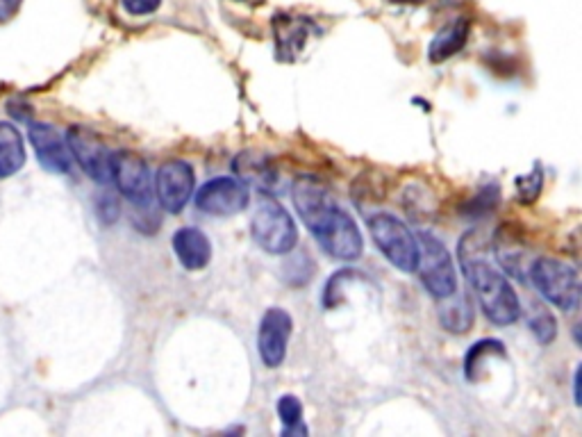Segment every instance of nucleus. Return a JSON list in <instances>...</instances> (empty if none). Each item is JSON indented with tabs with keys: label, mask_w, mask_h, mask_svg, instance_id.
<instances>
[{
	"label": "nucleus",
	"mask_w": 582,
	"mask_h": 437,
	"mask_svg": "<svg viewBox=\"0 0 582 437\" xmlns=\"http://www.w3.org/2000/svg\"><path fill=\"white\" fill-rule=\"evenodd\" d=\"M417 269L421 283L435 299H446L457 292V274L451 253L437 237L430 233L417 235Z\"/></svg>",
	"instance_id": "20e7f679"
},
{
	"label": "nucleus",
	"mask_w": 582,
	"mask_h": 437,
	"mask_svg": "<svg viewBox=\"0 0 582 437\" xmlns=\"http://www.w3.org/2000/svg\"><path fill=\"white\" fill-rule=\"evenodd\" d=\"M312 21L305 16L280 14L273 19V35H276V48L282 60H294L303 51L305 41L310 37Z\"/></svg>",
	"instance_id": "2eb2a0df"
},
{
	"label": "nucleus",
	"mask_w": 582,
	"mask_h": 437,
	"mask_svg": "<svg viewBox=\"0 0 582 437\" xmlns=\"http://www.w3.org/2000/svg\"><path fill=\"white\" fill-rule=\"evenodd\" d=\"M291 196H294L296 212L301 214L303 224L312 235L317 233V230L332 217V212L339 208L335 199L328 194L326 185H323L321 180L310 178V176H303L296 180L294 189H291Z\"/></svg>",
	"instance_id": "9d476101"
},
{
	"label": "nucleus",
	"mask_w": 582,
	"mask_h": 437,
	"mask_svg": "<svg viewBox=\"0 0 582 437\" xmlns=\"http://www.w3.org/2000/svg\"><path fill=\"white\" fill-rule=\"evenodd\" d=\"M23 0H0V23L10 21L12 16L19 12Z\"/></svg>",
	"instance_id": "a878e982"
},
{
	"label": "nucleus",
	"mask_w": 582,
	"mask_h": 437,
	"mask_svg": "<svg viewBox=\"0 0 582 437\" xmlns=\"http://www.w3.org/2000/svg\"><path fill=\"white\" fill-rule=\"evenodd\" d=\"M30 144L35 148L41 167L53 173H69L71 171V151L66 139L57 133L48 123H32L30 126Z\"/></svg>",
	"instance_id": "ddd939ff"
},
{
	"label": "nucleus",
	"mask_w": 582,
	"mask_h": 437,
	"mask_svg": "<svg viewBox=\"0 0 582 437\" xmlns=\"http://www.w3.org/2000/svg\"><path fill=\"white\" fill-rule=\"evenodd\" d=\"M251 233L255 242L266 253L273 255L291 253L298 242V230L291 214L282 208L280 201H276L266 192H262L255 203Z\"/></svg>",
	"instance_id": "f03ea898"
},
{
	"label": "nucleus",
	"mask_w": 582,
	"mask_h": 437,
	"mask_svg": "<svg viewBox=\"0 0 582 437\" xmlns=\"http://www.w3.org/2000/svg\"><path fill=\"white\" fill-rule=\"evenodd\" d=\"M121 5L132 16H148L160 10L162 0H121Z\"/></svg>",
	"instance_id": "b1692460"
},
{
	"label": "nucleus",
	"mask_w": 582,
	"mask_h": 437,
	"mask_svg": "<svg viewBox=\"0 0 582 437\" xmlns=\"http://www.w3.org/2000/svg\"><path fill=\"white\" fill-rule=\"evenodd\" d=\"M294 319L287 310L269 308L260 321V331H257V349H260L262 362L266 367H280L287 356V344Z\"/></svg>",
	"instance_id": "f8f14e48"
},
{
	"label": "nucleus",
	"mask_w": 582,
	"mask_h": 437,
	"mask_svg": "<svg viewBox=\"0 0 582 437\" xmlns=\"http://www.w3.org/2000/svg\"><path fill=\"white\" fill-rule=\"evenodd\" d=\"M544 187V171L542 167H535L528 176L517 178V194L521 203H535L537 196L542 194Z\"/></svg>",
	"instance_id": "412c9836"
},
{
	"label": "nucleus",
	"mask_w": 582,
	"mask_h": 437,
	"mask_svg": "<svg viewBox=\"0 0 582 437\" xmlns=\"http://www.w3.org/2000/svg\"><path fill=\"white\" fill-rule=\"evenodd\" d=\"M369 233L373 237V242H376L378 249L382 251V255L392 262L396 269L401 271H410L417 269V237L410 233V228H407L401 219L392 217V214H373L369 219Z\"/></svg>",
	"instance_id": "39448f33"
},
{
	"label": "nucleus",
	"mask_w": 582,
	"mask_h": 437,
	"mask_svg": "<svg viewBox=\"0 0 582 437\" xmlns=\"http://www.w3.org/2000/svg\"><path fill=\"white\" fill-rule=\"evenodd\" d=\"M110 180L137 208H151L153 183L146 160L132 151H116L110 158Z\"/></svg>",
	"instance_id": "423d86ee"
},
{
	"label": "nucleus",
	"mask_w": 582,
	"mask_h": 437,
	"mask_svg": "<svg viewBox=\"0 0 582 437\" xmlns=\"http://www.w3.org/2000/svg\"><path fill=\"white\" fill-rule=\"evenodd\" d=\"M469 28H471L469 19H457L453 23H448L442 32H437L435 39H432V44H430V51H428L430 60L444 62V60H448V57H453L455 53H460L464 44H467Z\"/></svg>",
	"instance_id": "a211bd4d"
},
{
	"label": "nucleus",
	"mask_w": 582,
	"mask_h": 437,
	"mask_svg": "<svg viewBox=\"0 0 582 437\" xmlns=\"http://www.w3.org/2000/svg\"><path fill=\"white\" fill-rule=\"evenodd\" d=\"M235 173H239V180L244 183L257 185L260 192L276 185V171H273V164L264 158L262 153L246 151L241 153L239 158H235Z\"/></svg>",
	"instance_id": "f3484780"
},
{
	"label": "nucleus",
	"mask_w": 582,
	"mask_h": 437,
	"mask_svg": "<svg viewBox=\"0 0 582 437\" xmlns=\"http://www.w3.org/2000/svg\"><path fill=\"white\" fill-rule=\"evenodd\" d=\"M173 251H176L180 265L189 271L205 269L212 260V244L203 230L180 228L173 235Z\"/></svg>",
	"instance_id": "4468645a"
},
{
	"label": "nucleus",
	"mask_w": 582,
	"mask_h": 437,
	"mask_svg": "<svg viewBox=\"0 0 582 437\" xmlns=\"http://www.w3.org/2000/svg\"><path fill=\"white\" fill-rule=\"evenodd\" d=\"M26 164V146L19 128L0 123V178H10Z\"/></svg>",
	"instance_id": "dca6fc26"
},
{
	"label": "nucleus",
	"mask_w": 582,
	"mask_h": 437,
	"mask_svg": "<svg viewBox=\"0 0 582 437\" xmlns=\"http://www.w3.org/2000/svg\"><path fill=\"white\" fill-rule=\"evenodd\" d=\"M66 144H69L71 158H76L89 178H94L96 183H110V148L98 137L94 130L85 126H71L66 133Z\"/></svg>",
	"instance_id": "1a4fd4ad"
},
{
	"label": "nucleus",
	"mask_w": 582,
	"mask_h": 437,
	"mask_svg": "<svg viewBox=\"0 0 582 437\" xmlns=\"http://www.w3.org/2000/svg\"><path fill=\"white\" fill-rule=\"evenodd\" d=\"M194 183H196V178H194V169H191V164L182 160L166 162L162 164L155 176L157 201H160V205L166 212L178 214L185 210L191 194H194Z\"/></svg>",
	"instance_id": "9b49d317"
},
{
	"label": "nucleus",
	"mask_w": 582,
	"mask_h": 437,
	"mask_svg": "<svg viewBox=\"0 0 582 437\" xmlns=\"http://www.w3.org/2000/svg\"><path fill=\"white\" fill-rule=\"evenodd\" d=\"M314 239H317L321 249L328 255L344 262L357 260L364 249L360 228H357L351 214L344 212L342 208L332 212V217L314 233Z\"/></svg>",
	"instance_id": "0eeeda50"
},
{
	"label": "nucleus",
	"mask_w": 582,
	"mask_h": 437,
	"mask_svg": "<svg viewBox=\"0 0 582 437\" xmlns=\"http://www.w3.org/2000/svg\"><path fill=\"white\" fill-rule=\"evenodd\" d=\"M98 217H101L105 224H114L116 217H119V201H116L112 194H105L98 199Z\"/></svg>",
	"instance_id": "393cba45"
},
{
	"label": "nucleus",
	"mask_w": 582,
	"mask_h": 437,
	"mask_svg": "<svg viewBox=\"0 0 582 437\" xmlns=\"http://www.w3.org/2000/svg\"><path fill=\"white\" fill-rule=\"evenodd\" d=\"M573 390H576V394H573V397H576V406H580V369L576 371V376H573Z\"/></svg>",
	"instance_id": "bb28decb"
},
{
	"label": "nucleus",
	"mask_w": 582,
	"mask_h": 437,
	"mask_svg": "<svg viewBox=\"0 0 582 437\" xmlns=\"http://www.w3.org/2000/svg\"><path fill=\"white\" fill-rule=\"evenodd\" d=\"M278 415L282 419V424H285V428L301 424L303 422V403L298 401L296 397H291V394H285V397L278 401Z\"/></svg>",
	"instance_id": "5701e85b"
},
{
	"label": "nucleus",
	"mask_w": 582,
	"mask_h": 437,
	"mask_svg": "<svg viewBox=\"0 0 582 437\" xmlns=\"http://www.w3.org/2000/svg\"><path fill=\"white\" fill-rule=\"evenodd\" d=\"M530 278L548 303L564 312L580 308V276L576 267L555 258H539L530 267Z\"/></svg>",
	"instance_id": "7ed1b4c3"
},
{
	"label": "nucleus",
	"mask_w": 582,
	"mask_h": 437,
	"mask_svg": "<svg viewBox=\"0 0 582 437\" xmlns=\"http://www.w3.org/2000/svg\"><path fill=\"white\" fill-rule=\"evenodd\" d=\"M528 324H530V331L535 333V337L542 344H551L555 340L557 321L551 312H548V308H544V305H539V303L532 305Z\"/></svg>",
	"instance_id": "aec40b11"
},
{
	"label": "nucleus",
	"mask_w": 582,
	"mask_h": 437,
	"mask_svg": "<svg viewBox=\"0 0 582 437\" xmlns=\"http://www.w3.org/2000/svg\"><path fill=\"white\" fill-rule=\"evenodd\" d=\"M251 203V192L244 180L212 178L196 192V208L214 217H232Z\"/></svg>",
	"instance_id": "6e6552de"
},
{
	"label": "nucleus",
	"mask_w": 582,
	"mask_h": 437,
	"mask_svg": "<svg viewBox=\"0 0 582 437\" xmlns=\"http://www.w3.org/2000/svg\"><path fill=\"white\" fill-rule=\"evenodd\" d=\"M460 265L489 321H494L498 326H507L521 317L517 292H514L510 280L485 260L476 233H469L460 242Z\"/></svg>",
	"instance_id": "f257e3e1"
},
{
	"label": "nucleus",
	"mask_w": 582,
	"mask_h": 437,
	"mask_svg": "<svg viewBox=\"0 0 582 437\" xmlns=\"http://www.w3.org/2000/svg\"><path fill=\"white\" fill-rule=\"evenodd\" d=\"M451 303H444L442 310H439V317H442V324L451 333H467L473 324V305L467 294L455 292L451 296H446Z\"/></svg>",
	"instance_id": "6ab92c4d"
},
{
	"label": "nucleus",
	"mask_w": 582,
	"mask_h": 437,
	"mask_svg": "<svg viewBox=\"0 0 582 437\" xmlns=\"http://www.w3.org/2000/svg\"><path fill=\"white\" fill-rule=\"evenodd\" d=\"M494 351H503V344L496 342V340H482L467 353V360H464V369H467L469 381H476L478 369H480V360L485 356H489V353H494Z\"/></svg>",
	"instance_id": "4be33fe9"
}]
</instances>
